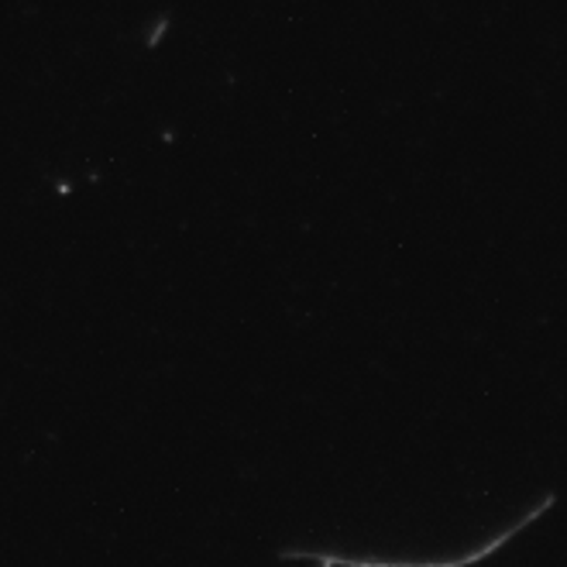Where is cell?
<instances>
[{"label": "cell", "mask_w": 567, "mask_h": 567, "mask_svg": "<svg viewBox=\"0 0 567 567\" xmlns=\"http://www.w3.org/2000/svg\"><path fill=\"white\" fill-rule=\"evenodd\" d=\"M557 506V492H544V498L537 506H529L513 526H506L503 533H495L492 540H485L482 547L468 550V554H457V557H441V560H389V557H348V554H333V550H303V547H289V550H279L282 560H292V557H310L317 560L320 567H475L478 560L492 557L503 550L513 537H519V533L526 526H533L537 519H544L550 509Z\"/></svg>", "instance_id": "1"}]
</instances>
